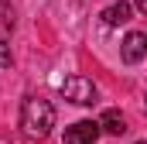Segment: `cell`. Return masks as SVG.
I'll return each mask as SVG.
<instances>
[{
	"label": "cell",
	"instance_id": "5",
	"mask_svg": "<svg viewBox=\"0 0 147 144\" xmlns=\"http://www.w3.org/2000/svg\"><path fill=\"white\" fill-rule=\"evenodd\" d=\"M130 10H134V7H130L127 0H120V3H110L99 17H103V24H106V28H120V24H127V21H130Z\"/></svg>",
	"mask_w": 147,
	"mask_h": 144
},
{
	"label": "cell",
	"instance_id": "9",
	"mask_svg": "<svg viewBox=\"0 0 147 144\" xmlns=\"http://www.w3.org/2000/svg\"><path fill=\"white\" fill-rule=\"evenodd\" d=\"M137 144H147V141H137Z\"/></svg>",
	"mask_w": 147,
	"mask_h": 144
},
{
	"label": "cell",
	"instance_id": "2",
	"mask_svg": "<svg viewBox=\"0 0 147 144\" xmlns=\"http://www.w3.org/2000/svg\"><path fill=\"white\" fill-rule=\"evenodd\" d=\"M62 96H65L69 103H75V107H92L96 96H99V89H96V82L86 79V75H69V79L62 82Z\"/></svg>",
	"mask_w": 147,
	"mask_h": 144
},
{
	"label": "cell",
	"instance_id": "1",
	"mask_svg": "<svg viewBox=\"0 0 147 144\" xmlns=\"http://www.w3.org/2000/svg\"><path fill=\"white\" fill-rule=\"evenodd\" d=\"M21 127L31 141H45L55 127V107L41 96H28L24 107H21Z\"/></svg>",
	"mask_w": 147,
	"mask_h": 144
},
{
	"label": "cell",
	"instance_id": "3",
	"mask_svg": "<svg viewBox=\"0 0 147 144\" xmlns=\"http://www.w3.org/2000/svg\"><path fill=\"white\" fill-rule=\"evenodd\" d=\"M103 134L99 120H79L72 127H65V144H96Z\"/></svg>",
	"mask_w": 147,
	"mask_h": 144
},
{
	"label": "cell",
	"instance_id": "7",
	"mask_svg": "<svg viewBox=\"0 0 147 144\" xmlns=\"http://www.w3.org/2000/svg\"><path fill=\"white\" fill-rule=\"evenodd\" d=\"M14 65V55H10V45L0 38V69H10Z\"/></svg>",
	"mask_w": 147,
	"mask_h": 144
},
{
	"label": "cell",
	"instance_id": "4",
	"mask_svg": "<svg viewBox=\"0 0 147 144\" xmlns=\"http://www.w3.org/2000/svg\"><path fill=\"white\" fill-rule=\"evenodd\" d=\"M120 55H123L127 65L144 62V55H147V35H144V31H130V35L120 41Z\"/></svg>",
	"mask_w": 147,
	"mask_h": 144
},
{
	"label": "cell",
	"instance_id": "6",
	"mask_svg": "<svg viewBox=\"0 0 147 144\" xmlns=\"http://www.w3.org/2000/svg\"><path fill=\"white\" fill-rule=\"evenodd\" d=\"M99 124H103V134H113V137H120V134H127V117H123L120 110H106Z\"/></svg>",
	"mask_w": 147,
	"mask_h": 144
},
{
	"label": "cell",
	"instance_id": "8",
	"mask_svg": "<svg viewBox=\"0 0 147 144\" xmlns=\"http://www.w3.org/2000/svg\"><path fill=\"white\" fill-rule=\"evenodd\" d=\"M134 7H137V10H140V14L147 17V0H134Z\"/></svg>",
	"mask_w": 147,
	"mask_h": 144
}]
</instances>
